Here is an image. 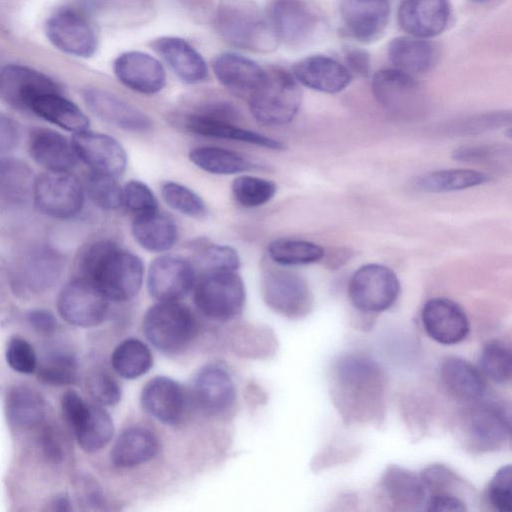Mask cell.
<instances>
[{
	"instance_id": "1",
	"label": "cell",
	"mask_w": 512,
	"mask_h": 512,
	"mask_svg": "<svg viewBox=\"0 0 512 512\" xmlns=\"http://www.w3.org/2000/svg\"><path fill=\"white\" fill-rule=\"evenodd\" d=\"M385 391V374L374 359L350 353L334 361L330 370V393L346 423L378 422L384 415Z\"/></svg>"
},
{
	"instance_id": "2",
	"label": "cell",
	"mask_w": 512,
	"mask_h": 512,
	"mask_svg": "<svg viewBox=\"0 0 512 512\" xmlns=\"http://www.w3.org/2000/svg\"><path fill=\"white\" fill-rule=\"evenodd\" d=\"M80 277L91 281L108 300L126 301L141 288L144 265L135 254L107 240L87 245L79 254Z\"/></svg>"
},
{
	"instance_id": "3",
	"label": "cell",
	"mask_w": 512,
	"mask_h": 512,
	"mask_svg": "<svg viewBox=\"0 0 512 512\" xmlns=\"http://www.w3.org/2000/svg\"><path fill=\"white\" fill-rule=\"evenodd\" d=\"M210 23L234 48L270 53L280 44L264 10L253 0H217Z\"/></svg>"
},
{
	"instance_id": "4",
	"label": "cell",
	"mask_w": 512,
	"mask_h": 512,
	"mask_svg": "<svg viewBox=\"0 0 512 512\" xmlns=\"http://www.w3.org/2000/svg\"><path fill=\"white\" fill-rule=\"evenodd\" d=\"M302 104V91L293 74L279 65L265 67L264 77L248 98L253 117L260 123L278 126L289 123Z\"/></svg>"
},
{
	"instance_id": "5",
	"label": "cell",
	"mask_w": 512,
	"mask_h": 512,
	"mask_svg": "<svg viewBox=\"0 0 512 512\" xmlns=\"http://www.w3.org/2000/svg\"><path fill=\"white\" fill-rule=\"evenodd\" d=\"M457 427L466 449L474 453L494 452L510 442V411L498 403L480 399L459 415Z\"/></svg>"
},
{
	"instance_id": "6",
	"label": "cell",
	"mask_w": 512,
	"mask_h": 512,
	"mask_svg": "<svg viewBox=\"0 0 512 512\" xmlns=\"http://www.w3.org/2000/svg\"><path fill=\"white\" fill-rule=\"evenodd\" d=\"M143 331L155 348L165 353H176L193 339L196 322L189 308L183 304L159 302L146 312Z\"/></svg>"
},
{
	"instance_id": "7",
	"label": "cell",
	"mask_w": 512,
	"mask_h": 512,
	"mask_svg": "<svg viewBox=\"0 0 512 512\" xmlns=\"http://www.w3.org/2000/svg\"><path fill=\"white\" fill-rule=\"evenodd\" d=\"M193 288L196 308L209 319L230 320L244 306V283L235 271L205 273L195 282Z\"/></svg>"
},
{
	"instance_id": "8",
	"label": "cell",
	"mask_w": 512,
	"mask_h": 512,
	"mask_svg": "<svg viewBox=\"0 0 512 512\" xmlns=\"http://www.w3.org/2000/svg\"><path fill=\"white\" fill-rule=\"evenodd\" d=\"M85 189L70 171H47L34 180L32 199L43 214L56 219L77 215L84 204Z\"/></svg>"
},
{
	"instance_id": "9",
	"label": "cell",
	"mask_w": 512,
	"mask_h": 512,
	"mask_svg": "<svg viewBox=\"0 0 512 512\" xmlns=\"http://www.w3.org/2000/svg\"><path fill=\"white\" fill-rule=\"evenodd\" d=\"M400 293V282L389 267L370 263L359 267L348 283L351 304L365 313L389 309Z\"/></svg>"
},
{
	"instance_id": "10",
	"label": "cell",
	"mask_w": 512,
	"mask_h": 512,
	"mask_svg": "<svg viewBox=\"0 0 512 512\" xmlns=\"http://www.w3.org/2000/svg\"><path fill=\"white\" fill-rule=\"evenodd\" d=\"M372 93L383 109L399 118H416L425 110L426 98L420 83L414 76L395 68L374 74Z\"/></svg>"
},
{
	"instance_id": "11",
	"label": "cell",
	"mask_w": 512,
	"mask_h": 512,
	"mask_svg": "<svg viewBox=\"0 0 512 512\" xmlns=\"http://www.w3.org/2000/svg\"><path fill=\"white\" fill-rule=\"evenodd\" d=\"M264 12L279 43L289 47L307 44L319 24L309 0H268Z\"/></svg>"
},
{
	"instance_id": "12",
	"label": "cell",
	"mask_w": 512,
	"mask_h": 512,
	"mask_svg": "<svg viewBox=\"0 0 512 512\" xmlns=\"http://www.w3.org/2000/svg\"><path fill=\"white\" fill-rule=\"evenodd\" d=\"M262 295L272 310L291 319L306 316L313 307V295L307 281L287 270L268 271L262 279Z\"/></svg>"
},
{
	"instance_id": "13",
	"label": "cell",
	"mask_w": 512,
	"mask_h": 512,
	"mask_svg": "<svg viewBox=\"0 0 512 512\" xmlns=\"http://www.w3.org/2000/svg\"><path fill=\"white\" fill-rule=\"evenodd\" d=\"M57 309L69 324L93 327L100 324L108 310V299L91 281L77 277L59 292Z\"/></svg>"
},
{
	"instance_id": "14",
	"label": "cell",
	"mask_w": 512,
	"mask_h": 512,
	"mask_svg": "<svg viewBox=\"0 0 512 512\" xmlns=\"http://www.w3.org/2000/svg\"><path fill=\"white\" fill-rule=\"evenodd\" d=\"M48 40L60 51L88 58L97 50V37L91 24L79 11L63 7L55 11L45 23Z\"/></svg>"
},
{
	"instance_id": "15",
	"label": "cell",
	"mask_w": 512,
	"mask_h": 512,
	"mask_svg": "<svg viewBox=\"0 0 512 512\" xmlns=\"http://www.w3.org/2000/svg\"><path fill=\"white\" fill-rule=\"evenodd\" d=\"M196 282L195 265L183 256L166 254L155 258L148 269L149 294L159 302L178 301Z\"/></svg>"
},
{
	"instance_id": "16",
	"label": "cell",
	"mask_w": 512,
	"mask_h": 512,
	"mask_svg": "<svg viewBox=\"0 0 512 512\" xmlns=\"http://www.w3.org/2000/svg\"><path fill=\"white\" fill-rule=\"evenodd\" d=\"M75 153L91 172L117 178L127 166V153L113 137L89 130L74 133L71 139Z\"/></svg>"
},
{
	"instance_id": "17",
	"label": "cell",
	"mask_w": 512,
	"mask_h": 512,
	"mask_svg": "<svg viewBox=\"0 0 512 512\" xmlns=\"http://www.w3.org/2000/svg\"><path fill=\"white\" fill-rule=\"evenodd\" d=\"M82 97L90 112L111 126L131 132L147 131L152 126L146 113L110 91L86 88Z\"/></svg>"
},
{
	"instance_id": "18",
	"label": "cell",
	"mask_w": 512,
	"mask_h": 512,
	"mask_svg": "<svg viewBox=\"0 0 512 512\" xmlns=\"http://www.w3.org/2000/svg\"><path fill=\"white\" fill-rule=\"evenodd\" d=\"M421 321L427 335L443 345L460 343L470 330L464 310L447 298H432L425 302L421 311Z\"/></svg>"
},
{
	"instance_id": "19",
	"label": "cell",
	"mask_w": 512,
	"mask_h": 512,
	"mask_svg": "<svg viewBox=\"0 0 512 512\" xmlns=\"http://www.w3.org/2000/svg\"><path fill=\"white\" fill-rule=\"evenodd\" d=\"M113 72L124 86L140 94H157L166 84L162 63L142 51H126L118 55L113 62Z\"/></svg>"
},
{
	"instance_id": "20",
	"label": "cell",
	"mask_w": 512,
	"mask_h": 512,
	"mask_svg": "<svg viewBox=\"0 0 512 512\" xmlns=\"http://www.w3.org/2000/svg\"><path fill=\"white\" fill-rule=\"evenodd\" d=\"M338 10L349 33L370 42L384 32L391 8L389 0H338Z\"/></svg>"
},
{
	"instance_id": "21",
	"label": "cell",
	"mask_w": 512,
	"mask_h": 512,
	"mask_svg": "<svg viewBox=\"0 0 512 512\" xmlns=\"http://www.w3.org/2000/svg\"><path fill=\"white\" fill-rule=\"evenodd\" d=\"M451 15L449 0H404L398 9V23L410 36L429 39L441 34Z\"/></svg>"
},
{
	"instance_id": "22",
	"label": "cell",
	"mask_w": 512,
	"mask_h": 512,
	"mask_svg": "<svg viewBox=\"0 0 512 512\" xmlns=\"http://www.w3.org/2000/svg\"><path fill=\"white\" fill-rule=\"evenodd\" d=\"M175 75L187 84L203 82L208 77V66L199 51L188 41L176 36H161L149 42Z\"/></svg>"
},
{
	"instance_id": "23",
	"label": "cell",
	"mask_w": 512,
	"mask_h": 512,
	"mask_svg": "<svg viewBox=\"0 0 512 512\" xmlns=\"http://www.w3.org/2000/svg\"><path fill=\"white\" fill-rule=\"evenodd\" d=\"M291 73L299 84L328 94L344 90L352 80V74L344 64L325 55L300 59L293 64Z\"/></svg>"
},
{
	"instance_id": "24",
	"label": "cell",
	"mask_w": 512,
	"mask_h": 512,
	"mask_svg": "<svg viewBox=\"0 0 512 512\" xmlns=\"http://www.w3.org/2000/svg\"><path fill=\"white\" fill-rule=\"evenodd\" d=\"M47 92H60V87L45 74L27 66L11 64L0 72V93L14 107L28 109L36 96Z\"/></svg>"
},
{
	"instance_id": "25",
	"label": "cell",
	"mask_w": 512,
	"mask_h": 512,
	"mask_svg": "<svg viewBox=\"0 0 512 512\" xmlns=\"http://www.w3.org/2000/svg\"><path fill=\"white\" fill-rule=\"evenodd\" d=\"M211 67L222 86L247 99L259 86L265 74V67L235 52H222L216 55Z\"/></svg>"
},
{
	"instance_id": "26",
	"label": "cell",
	"mask_w": 512,
	"mask_h": 512,
	"mask_svg": "<svg viewBox=\"0 0 512 512\" xmlns=\"http://www.w3.org/2000/svg\"><path fill=\"white\" fill-rule=\"evenodd\" d=\"M186 394L175 380L159 376L151 379L141 392L143 409L160 422L175 425L181 421L186 409Z\"/></svg>"
},
{
	"instance_id": "27",
	"label": "cell",
	"mask_w": 512,
	"mask_h": 512,
	"mask_svg": "<svg viewBox=\"0 0 512 512\" xmlns=\"http://www.w3.org/2000/svg\"><path fill=\"white\" fill-rule=\"evenodd\" d=\"M383 496L396 511L425 509L427 492L420 475L398 465H390L380 479Z\"/></svg>"
},
{
	"instance_id": "28",
	"label": "cell",
	"mask_w": 512,
	"mask_h": 512,
	"mask_svg": "<svg viewBox=\"0 0 512 512\" xmlns=\"http://www.w3.org/2000/svg\"><path fill=\"white\" fill-rule=\"evenodd\" d=\"M28 149L32 159L47 171H71L79 160L71 140L48 128L31 131Z\"/></svg>"
},
{
	"instance_id": "29",
	"label": "cell",
	"mask_w": 512,
	"mask_h": 512,
	"mask_svg": "<svg viewBox=\"0 0 512 512\" xmlns=\"http://www.w3.org/2000/svg\"><path fill=\"white\" fill-rule=\"evenodd\" d=\"M232 120L215 118L195 112L184 116V126L195 134L241 141L272 150H283L285 145L271 137L237 126Z\"/></svg>"
},
{
	"instance_id": "30",
	"label": "cell",
	"mask_w": 512,
	"mask_h": 512,
	"mask_svg": "<svg viewBox=\"0 0 512 512\" xmlns=\"http://www.w3.org/2000/svg\"><path fill=\"white\" fill-rule=\"evenodd\" d=\"M193 392L198 404L208 413L227 412L235 401V387L229 373L217 366L201 369L195 377Z\"/></svg>"
},
{
	"instance_id": "31",
	"label": "cell",
	"mask_w": 512,
	"mask_h": 512,
	"mask_svg": "<svg viewBox=\"0 0 512 512\" xmlns=\"http://www.w3.org/2000/svg\"><path fill=\"white\" fill-rule=\"evenodd\" d=\"M440 381L450 396L474 402L483 398L486 381L478 367L459 357H447L440 365Z\"/></svg>"
},
{
	"instance_id": "32",
	"label": "cell",
	"mask_w": 512,
	"mask_h": 512,
	"mask_svg": "<svg viewBox=\"0 0 512 512\" xmlns=\"http://www.w3.org/2000/svg\"><path fill=\"white\" fill-rule=\"evenodd\" d=\"M387 55L393 68L415 77L428 72L436 64L438 51L428 39L403 35L391 39Z\"/></svg>"
},
{
	"instance_id": "33",
	"label": "cell",
	"mask_w": 512,
	"mask_h": 512,
	"mask_svg": "<svg viewBox=\"0 0 512 512\" xmlns=\"http://www.w3.org/2000/svg\"><path fill=\"white\" fill-rule=\"evenodd\" d=\"M28 109L40 118L73 133L88 130L86 114L60 92H47L36 96Z\"/></svg>"
},
{
	"instance_id": "34",
	"label": "cell",
	"mask_w": 512,
	"mask_h": 512,
	"mask_svg": "<svg viewBox=\"0 0 512 512\" xmlns=\"http://www.w3.org/2000/svg\"><path fill=\"white\" fill-rule=\"evenodd\" d=\"M35 178L23 162L0 156V213L17 209L32 197Z\"/></svg>"
},
{
	"instance_id": "35",
	"label": "cell",
	"mask_w": 512,
	"mask_h": 512,
	"mask_svg": "<svg viewBox=\"0 0 512 512\" xmlns=\"http://www.w3.org/2000/svg\"><path fill=\"white\" fill-rule=\"evenodd\" d=\"M131 231L137 243L151 252L168 251L175 245L178 237L173 219L157 210L136 215Z\"/></svg>"
},
{
	"instance_id": "36",
	"label": "cell",
	"mask_w": 512,
	"mask_h": 512,
	"mask_svg": "<svg viewBox=\"0 0 512 512\" xmlns=\"http://www.w3.org/2000/svg\"><path fill=\"white\" fill-rule=\"evenodd\" d=\"M155 435L140 427L124 430L114 442L111 450L113 464L120 468H131L153 459L158 452Z\"/></svg>"
},
{
	"instance_id": "37",
	"label": "cell",
	"mask_w": 512,
	"mask_h": 512,
	"mask_svg": "<svg viewBox=\"0 0 512 512\" xmlns=\"http://www.w3.org/2000/svg\"><path fill=\"white\" fill-rule=\"evenodd\" d=\"M82 450L94 453L111 440L114 425L110 414L99 404L87 403L71 425Z\"/></svg>"
},
{
	"instance_id": "38",
	"label": "cell",
	"mask_w": 512,
	"mask_h": 512,
	"mask_svg": "<svg viewBox=\"0 0 512 512\" xmlns=\"http://www.w3.org/2000/svg\"><path fill=\"white\" fill-rule=\"evenodd\" d=\"M62 270L61 256L46 246L31 250L22 262L23 281L29 289L35 292L52 287L59 279Z\"/></svg>"
},
{
	"instance_id": "39",
	"label": "cell",
	"mask_w": 512,
	"mask_h": 512,
	"mask_svg": "<svg viewBox=\"0 0 512 512\" xmlns=\"http://www.w3.org/2000/svg\"><path fill=\"white\" fill-rule=\"evenodd\" d=\"M45 407L41 394L29 386H14L6 394L7 420L16 428H31L39 424L45 415Z\"/></svg>"
},
{
	"instance_id": "40",
	"label": "cell",
	"mask_w": 512,
	"mask_h": 512,
	"mask_svg": "<svg viewBox=\"0 0 512 512\" xmlns=\"http://www.w3.org/2000/svg\"><path fill=\"white\" fill-rule=\"evenodd\" d=\"M491 176L472 169H445L432 171L417 177L413 186L427 193H443L464 190L488 183Z\"/></svg>"
},
{
	"instance_id": "41",
	"label": "cell",
	"mask_w": 512,
	"mask_h": 512,
	"mask_svg": "<svg viewBox=\"0 0 512 512\" xmlns=\"http://www.w3.org/2000/svg\"><path fill=\"white\" fill-rule=\"evenodd\" d=\"M189 159L200 169L216 175H232L252 168L251 162L241 154L219 147L195 148L190 151Z\"/></svg>"
},
{
	"instance_id": "42",
	"label": "cell",
	"mask_w": 512,
	"mask_h": 512,
	"mask_svg": "<svg viewBox=\"0 0 512 512\" xmlns=\"http://www.w3.org/2000/svg\"><path fill=\"white\" fill-rule=\"evenodd\" d=\"M111 363L115 372L121 377L136 379L150 370L153 357L143 342L129 338L114 349Z\"/></svg>"
},
{
	"instance_id": "43",
	"label": "cell",
	"mask_w": 512,
	"mask_h": 512,
	"mask_svg": "<svg viewBox=\"0 0 512 512\" xmlns=\"http://www.w3.org/2000/svg\"><path fill=\"white\" fill-rule=\"evenodd\" d=\"M268 254L279 265L296 266L320 261L325 251L323 247L311 241L278 238L270 242Z\"/></svg>"
},
{
	"instance_id": "44",
	"label": "cell",
	"mask_w": 512,
	"mask_h": 512,
	"mask_svg": "<svg viewBox=\"0 0 512 512\" xmlns=\"http://www.w3.org/2000/svg\"><path fill=\"white\" fill-rule=\"evenodd\" d=\"M94 11L109 10L123 25L139 26L155 16V0H85Z\"/></svg>"
},
{
	"instance_id": "45",
	"label": "cell",
	"mask_w": 512,
	"mask_h": 512,
	"mask_svg": "<svg viewBox=\"0 0 512 512\" xmlns=\"http://www.w3.org/2000/svg\"><path fill=\"white\" fill-rule=\"evenodd\" d=\"M478 368L484 377L493 382L504 384L512 376V351L509 344L495 339L485 344L479 360Z\"/></svg>"
},
{
	"instance_id": "46",
	"label": "cell",
	"mask_w": 512,
	"mask_h": 512,
	"mask_svg": "<svg viewBox=\"0 0 512 512\" xmlns=\"http://www.w3.org/2000/svg\"><path fill=\"white\" fill-rule=\"evenodd\" d=\"M429 495H452L467 499L472 488L454 471L443 464H431L420 474Z\"/></svg>"
},
{
	"instance_id": "47",
	"label": "cell",
	"mask_w": 512,
	"mask_h": 512,
	"mask_svg": "<svg viewBox=\"0 0 512 512\" xmlns=\"http://www.w3.org/2000/svg\"><path fill=\"white\" fill-rule=\"evenodd\" d=\"M452 157L460 162L506 170L511 167V147L505 144H480L462 146L453 151Z\"/></svg>"
},
{
	"instance_id": "48",
	"label": "cell",
	"mask_w": 512,
	"mask_h": 512,
	"mask_svg": "<svg viewBox=\"0 0 512 512\" xmlns=\"http://www.w3.org/2000/svg\"><path fill=\"white\" fill-rule=\"evenodd\" d=\"M231 189L240 205L254 208L269 202L274 197L277 186L267 179L243 175L233 180Z\"/></svg>"
},
{
	"instance_id": "49",
	"label": "cell",
	"mask_w": 512,
	"mask_h": 512,
	"mask_svg": "<svg viewBox=\"0 0 512 512\" xmlns=\"http://www.w3.org/2000/svg\"><path fill=\"white\" fill-rule=\"evenodd\" d=\"M165 203L172 209L193 218H202L207 214L203 199L190 188L176 183L166 182L161 188Z\"/></svg>"
},
{
	"instance_id": "50",
	"label": "cell",
	"mask_w": 512,
	"mask_h": 512,
	"mask_svg": "<svg viewBox=\"0 0 512 512\" xmlns=\"http://www.w3.org/2000/svg\"><path fill=\"white\" fill-rule=\"evenodd\" d=\"M84 189L90 199L103 209L113 210L122 206L123 188L115 177L91 172Z\"/></svg>"
},
{
	"instance_id": "51",
	"label": "cell",
	"mask_w": 512,
	"mask_h": 512,
	"mask_svg": "<svg viewBox=\"0 0 512 512\" xmlns=\"http://www.w3.org/2000/svg\"><path fill=\"white\" fill-rule=\"evenodd\" d=\"M196 265L203 274L236 271L240 266V257L237 251L230 246L210 244L200 250Z\"/></svg>"
},
{
	"instance_id": "52",
	"label": "cell",
	"mask_w": 512,
	"mask_h": 512,
	"mask_svg": "<svg viewBox=\"0 0 512 512\" xmlns=\"http://www.w3.org/2000/svg\"><path fill=\"white\" fill-rule=\"evenodd\" d=\"M38 379L54 386L72 384L77 379L76 360L66 354L52 356L39 368Z\"/></svg>"
},
{
	"instance_id": "53",
	"label": "cell",
	"mask_w": 512,
	"mask_h": 512,
	"mask_svg": "<svg viewBox=\"0 0 512 512\" xmlns=\"http://www.w3.org/2000/svg\"><path fill=\"white\" fill-rule=\"evenodd\" d=\"M487 502L498 512H512V467L502 466L490 480L486 491Z\"/></svg>"
},
{
	"instance_id": "54",
	"label": "cell",
	"mask_w": 512,
	"mask_h": 512,
	"mask_svg": "<svg viewBox=\"0 0 512 512\" xmlns=\"http://www.w3.org/2000/svg\"><path fill=\"white\" fill-rule=\"evenodd\" d=\"M122 205L136 215L154 212L158 208L152 190L138 180H131L123 187Z\"/></svg>"
},
{
	"instance_id": "55",
	"label": "cell",
	"mask_w": 512,
	"mask_h": 512,
	"mask_svg": "<svg viewBox=\"0 0 512 512\" xmlns=\"http://www.w3.org/2000/svg\"><path fill=\"white\" fill-rule=\"evenodd\" d=\"M8 365L22 374H31L37 368V358L31 344L20 337H13L6 347Z\"/></svg>"
},
{
	"instance_id": "56",
	"label": "cell",
	"mask_w": 512,
	"mask_h": 512,
	"mask_svg": "<svg viewBox=\"0 0 512 512\" xmlns=\"http://www.w3.org/2000/svg\"><path fill=\"white\" fill-rule=\"evenodd\" d=\"M92 398L101 406L116 405L121 399V389L114 378L105 372H96L88 380Z\"/></svg>"
},
{
	"instance_id": "57",
	"label": "cell",
	"mask_w": 512,
	"mask_h": 512,
	"mask_svg": "<svg viewBox=\"0 0 512 512\" xmlns=\"http://www.w3.org/2000/svg\"><path fill=\"white\" fill-rule=\"evenodd\" d=\"M180 11L197 23H210L217 0H172Z\"/></svg>"
},
{
	"instance_id": "58",
	"label": "cell",
	"mask_w": 512,
	"mask_h": 512,
	"mask_svg": "<svg viewBox=\"0 0 512 512\" xmlns=\"http://www.w3.org/2000/svg\"><path fill=\"white\" fill-rule=\"evenodd\" d=\"M511 122L510 112H495L486 115H480L470 119L468 122L460 124L459 130L462 133H481L491 129H497Z\"/></svg>"
},
{
	"instance_id": "59",
	"label": "cell",
	"mask_w": 512,
	"mask_h": 512,
	"mask_svg": "<svg viewBox=\"0 0 512 512\" xmlns=\"http://www.w3.org/2000/svg\"><path fill=\"white\" fill-rule=\"evenodd\" d=\"M19 141L17 123L8 115L0 112V156H8Z\"/></svg>"
},
{
	"instance_id": "60",
	"label": "cell",
	"mask_w": 512,
	"mask_h": 512,
	"mask_svg": "<svg viewBox=\"0 0 512 512\" xmlns=\"http://www.w3.org/2000/svg\"><path fill=\"white\" fill-rule=\"evenodd\" d=\"M425 510L432 512H465L467 502L463 498L452 495H429Z\"/></svg>"
},
{
	"instance_id": "61",
	"label": "cell",
	"mask_w": 512,
	"mask_h": 512,
	"mask_svg": "<svg viewBox=\"0 0 512 512\" xmlns=\"http://www.w3.org/2000/svg\"><path fill=\"white\" fill-rule=\"evenodd\" d=\"M31 327L39 333L50 334L57 325L54 315L45 309L31 310L27 315Z\"/></svg>"
},
{
	"instance_id": "62",
	"label": "cell",
	"mask_w": 512,
	"mask_h": 512,
	"mask_svg": "<svg viewBox=\"0 0 512 512\" xmlns=\"http://www.w3.org/2000/svg\"><path fill=\"white\" fill-rule=\"evenodd\" d=\"M347 69L353 73L366 75L369 70V57L361 50H350L346 55Z\"/></svg>"
},
{
	"instance_id": "63",
	"label": "cell",
	"mask_w": 512,
	"mask_h": 512,
	"mask_svg": "<svg viewBox=\"0 0 512 512\" xmlns=\"http://www.w3.org/2000/svg\"><path fill=\"white\" fill-rule=\"evenodd\" d=\"M54 510L57 511H69L71 510L70 502L67 496L62 495L57 497L53 502Z\"/></svg>"
},
{
	"instance_id": "64",
	"label": "cell",
	"mask_w": 512,
	"mask_h": 512,
	"mask_svg": "<svg viewBox=\"0 0 512 512\" xmlns=\"http://www.w3.org/2000/svg\"><path fill=\"white\" fill-rule=\"evenodd\" d=\"M471 2H474V3H485V2H488L490 0H469Z\"/></svg>"
}]
</instances>
